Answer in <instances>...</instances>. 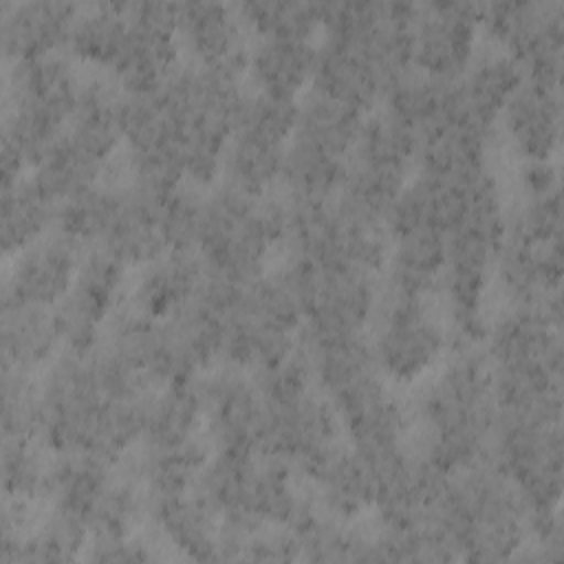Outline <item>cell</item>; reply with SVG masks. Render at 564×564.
<instances>
[{
	"mask_svg": "<svg viewBox=\"0 0 564 564\" xmlns=\"http://www.w3.org/2000/svg\"><path fill=\"white\" fill-rule=\"evenodd\" d=\"M86 245L57 227L44 231L15 253V264L4 282L2 306L18 302L55 306L70 291Z\"/></svg>",
	"mask_w": 564,
	"mask_h": 564,
	"instance_id": "6da1fadb",
	"label": "cell"
},
{
	"mask_svg": "<svg viewBox=\"0 0 564 564\" xmlns=\"http://www.w3.org/2000/svg\"><path fill=\"white\" fill-rule=\"evenodd\" d=\"M75 7L62 2L2 4V46L9 59L59 51L68 42Z\"/></svg>",
	"mask_w": 564,
	"mask_h": 564,
	"instance_id": "7a4b0ae2",
	"label": "cell"
},
{
	"mask_svg": "<svg viewBox=\"0 0 564 564\" xmlns=\"http://www.w3.org/2000/svg\"><path fill=\"white\" fill-rule=\"evenodd\" d=\"M315 57V42L258 35V42L249 48L247 75L253 79L256 90L273 97L295 99V95L313 77Z\"/></svg>",
	"mask_w": 564,
	"mask_h": 564,
	"instance_id": "3957f363",
	"label": "cell"
},
{
	"mask_svg": "<svg viewBox=\"0 0 564 564\" xmlns=\"http://www.w3.org/2000/svg\"><path fill=\"white\" fill-rule=\"evenodd\" d=\"M502 119L513 145L531 161H546L557 143L560 97L522 82L502 108Z\"/></svg>",
	"mask_w": 564,
	"mask_h": 564,
	"instance_id": "277c9868",
	"label": "cell"
},
{
	"mask_svg": "<svg viewBox=\"0 0 564 564\" xmlns=\"http://www.w3.org/2000/svg\"><path fill=\"white\" fill-rule=\"evenodd\" d=\"M59 346L55 311L40 304L2 306V352L7 366L37 370Z\"/></svg>",
	"mask_w": 564,
	"mask_h": 564,
	"instance_id": "5b68a950",
	"label": "cell"
},
{
	"mask_svg": "<svg viewBox=\"0 0 564 564\" xmlns=\"http://www.w3.org/2000/svg\"><path fill=\"white\" fill-rule=\"evenodd\" d=\"M130 26L123 18L121 4H93L75 11L68 44L70 51L86 64L112 66L121 55Z\"/></svg>",
	"mask_w": 564,
	"mask_h": 564,
	"instance_id": "8992f818",
	"label": "cell"
}]
</instances>
